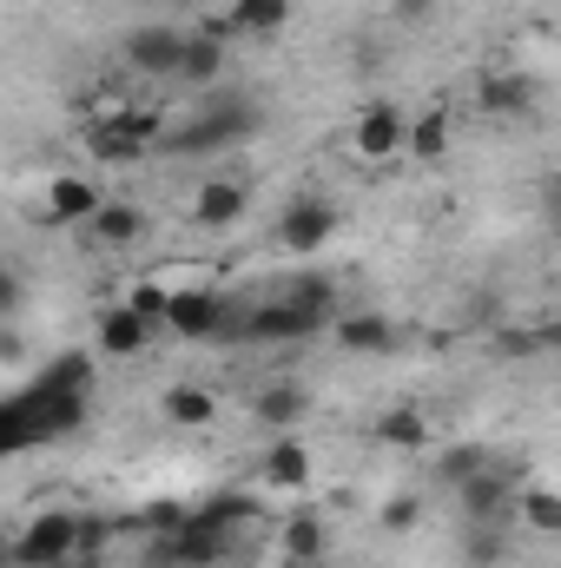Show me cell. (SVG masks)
Returning <instances> with one entry per match:
<instances>
[{"mask_svg": "<svg viewBox=\"0 0 561 568\" xmlns=\"http://www.w3.org/2000/svg\"><path fill=\"white\" fill-rule=\"evenodd\" d=\"M265 120H258V106L252 100H212L192 126H178V133H165L159 140V152H225V145H238V140H252Z\"/></svg>", "mask_w": 561, "mask_h": 568, "instance_id": "cell-1", "label": "cell"}, {"mask_svg": "<svg viewBox=\"0 0 561 568\" xmlns=\"http://www.w3.org/2000/svg\"><path fill=\"white\" fill-rule=\"evenodd\" d=\"M225 556H232V529H225V523H212L205 509H198V516H185V529L152 536V562H165V568H218Z\"/></svg>", "mask_w": 561, "mask_h": 568, "instance_id": "cell-2", "label": "cell"}, {"mask_svg": "<svg viewBox=\"0 0 561 568\" xmlns=\"http://www.w3.org/2000/svg\"><path fill=\"white\" fill-rule=\"evenodd\" d=\"M80 536H86V523H80V516H67V509H47V516H33V523L13 536V568L73 562V556H80Z\"/></svg>", "mask_w": 561, "mask_h": 568, "instance_id": "cell-3", "label": "cell"}, {"mask_svg": "<svg viewBox=\"0 0 561 568\" xmlns=\"http://www.w3.org/2000/svg\"><path fill=\"white\" fill-rule=\"evenodd\" d=\"M159 140H165V133H159L152 113H106V120L86 133L93 159H106V165H133V159H145Z\"/></svg>", "mask_w": 561, "mask_h": 568, "instance_id": "cell-4", "label": "cell"}, {"mask_svg": "<svg viewBox=\"0 0 561 568\" xmlns=\"http://www.w3.org/2000/svg\"><path fill=\"white\" fill-rule=\"evenodd\" d=\"M330 232H337V205L330 199H290L284 219H278L284 252H297V258H317L330 245Z\"/></svg>", "mask_w": 561, "mask_h": 568, "instance_id": "cell-5", "label": "cell"}, {"mask_svg": "<svg viewBox=\"0 0 561 568\" xmlns=\"http://www.w3.org/2000/svg\"><path fill=\"white\" fill-rule=\"evenodd\" d=\"M225 331V297L212 291V284H185V291H172V324H165V337H192V344H205V337H218Z\"/></svg>", "mask_w": 561, "mask_h": 568, "instance_id": "cell-6", "label": "cell"}, {"mask_svg": "<svg viewBox=\"0 0 561 568\" xmlns=\"http://www.w3.org/2000/svg\"><path fill=\"white\" fill-rule=\"evenodd\" d=\"M330 317H317V311H304L297 297H278V304H258L252 317H245V337H258V344H297V337H317Z\"/></svg>", "mask_w": 561, "mask_h": 568, "instance_id": "cell-7", "label": "cell"}, {"mask_svg": "<svg viewBox=\"0 0 561 568\" xmlns=\"http://www.w3.org/2000/svg\"><path fill=\"white\" fill-rule=\"evenodd\" d=\"M516 503H522V489H516V483H509V476H502L496 463H489L482 476H469V483L456 489V509H462V523H502V516H509Z\"/></svg>", "mask_w": 561, "mask_h": 568, "instance_id": "cell-8", "label": "cell"}, {"mask_svg": "<svg viewBox=\"0 0 561 568\" xmlns=\"http://www.w3.org/2000/svg\"><path fill=\"white\" fill-rule=\"evenodd\" d=\"M126 67H133V73H152V80H159V73H178V67H185V33L165 27V20L126 33Z\"/></svg>", "mask_w": 561, "mask_h": 568, "instance_id": "cell-9", "label": "cell"}, {"mask_svg": "<svg viewBox=\"0 0 561 568\" xmlns=\"http://www.w3.org/2000/svg\"><path fill=\"white\" fill-rule=\"evenodd\" d=\"M27 397V410H33V424L47 443H60V436H73V429L86 424V397L80 390H53V384H33V390H20Z\"/></svg>", "mask_w": 561, "mask_h": 568, "instance_id": "cell-10", "label": "cell"}, {"mask_svg": "<svg viewBox=\"0 0 561 568\" xmlns=\"http://www.w3.org/2000/svg\"><path fill=\"white\" fill-rule=\"evenodd\" d=\"M152 337H159V331L145 324L133 304H106V311H100V324H93V344H100V357H140Z\"/></svg>", "mask_w": 561, "mask_h": 568, "instance_id": "cell-11", "label": "cell"}, {"mask_svg": "<svg viewBox=\"0 0 561 568\" xmlns=\"http://www.w3.org/2000/svg\"><path fill=\"white\" fill-rule=\"evenodd\" d=\"M397 145H410V120H404L397 106L377 100V106L357 113V152H364V159H390Z\"/></svg>", "mask_w": 561, "mask_h": 568, "instance_id": "cell-12", "label": "cell"}, {"mask_svg": "<svg viewBox=\"0 0 561 568\" xmlns=\"http://www.w3.org/2000/svg\"><path fill=\"white\" fill-rule=\"evenodd\" d=\"M482 113L489 120H522L529 106H536V80L529 73H482Z\"/></svg>", "mask_w": 561, "mask_h": 568, "instance_id": "cell-13", "label": "cell"}, {"mask_svg": "<svg viewBox=\"0 0 561 568\" xmlns=\"http://www.w3.org/2000/svg\"><path fill=\"white\" fill-rule=\"evenodd\" d=\"M100 185L93 179H53V192H47V219L53 225H93L100 219Z\"/></svg>", "mask_w": 561, "mask_h": 568, "instance_id": "cell-14", "label": "cell"}, {"mask_svg": "<svg viewBox=\"0 0 561 568\" xmlns=\"http://www.w3.org/2000/svg\"><path fill=\"white\" fill-rule=\"evenodd\" d=\"M245 205H252V199H245V185H238V179H205L192 212H198V225L225 232V225H238V219H245Z\"/></svg>", "mask_w": 561, "mask_h": 568, "instance_id": "cell-15", "label": "cell"}, {"mask_svg": "<svg viewBox=\"0 0 561 568\" xmlns=\"http://www.w3.org/2000/svg\"><path fill=\"white\" fill-rule=\"evenodd\" d=\"M212 417H218V397L205 384H172L165 390V424L172 429H212Z\"/></svg>", "mask_w": 561, "mask_h": 568, "instance_id": "cell-16", "label": "cell"}, {"mask_svg": "<svg viewBox=\"0 0 561 568\" xmlns=\"http://www.w3.org/2000/svg\"><path fill=\"white\" fill-rule=\"evenodd\" d=\"M304 483H310V449L290 436L265 443V489H304Z\"/></svg>", "mask_w": 561, "mask_h": 568, "instance_id": "cell-17", "label": "cell"}, {"mask_svg": "<svg viewBox=\"0 0 561 568\" xmlns=\"http://www.w3.org/2000/svg\"><path fill=\"white\" fill-rule=\"evenodd\" d=\"M330 331H337V351H350V357H370V351H390V317H377V311H357V317H337Z\"/></svg>", "mask_w": 561, "mask_h": 568, "instance_id": "cell-18", "label": "cell"}, {"mask_svg": "<svg viewBox=\"0 0 561 568\" xmlns=\"http://www.w3.org/2000/svg\"><path fill=\"white\" fill-rule=\"evenodd\" d=\"M304 410H310V397H304L297 384H272V390H258V397H252V417H258L265 429L304 424Z\"/></svg>", "mask_w": 561, "mask_h": 568, "instance_id": "cell-19", "label": "cell"}, {"mask_svg": "<svg viewBox=\"0 0 561 568\" xmlns=\"http://www.w3.org/2000/svg\"><path fill=\"white\" fill-rule=\"evenodd\" d=\"M284 556H290L297 568L324 562V556H330V529H324L310 509H304V516H290V523H284Z\"/></svg>", "mask_w": 561, "mask_h": 568, "instance_id": "cell-20", "label": "cell"}, {"mask_svg": "<svg viewBox=\"0 0 561 568\" xmlns=\"http://www.w3.org/2000/svg\"><path fill=\"white\" fill-rule=\"evenodd\" d=\"M370 443H384V449H422V443H429V417L410 410V404H404V410H384V417L370 424Z\"/></svg>", "mask_w": 561, "mask_h": 568, "instance_id": "cell-21", "label": "cell"}, {"mask_svg": "<svg viewBox=\"0 0 561 568\" xmlns=\"http://www.w3.org/2000/svg\"><path fill=\"white\" fill-rule=\"evenodd\" d=\"M462 562L469 568H502L509 562V536H502V523H469V529H462Z\"/></svg>", "mask_w": 561, "mask_h": 568, "instance_id": "cell-22", "label": "cell"}, {"mask_svg": "<svg viewBox=\"0 0 561 568\" xmlns=\"http://www.w3.org/2000/svg\"><path fill=\"white\" fill-rule=\"evenodd\" d=\"M140 232H145V212L140 205H120V199H106L100 219H93V239H100V245H133Z\"/></svg>", "mask_w": 561, "mask_h": 568, "instance_id": "cell-23", "label": "cell"}, {"mask_svg": "<svg viewBox=\"0 0 561 568\" xmlns=\"http://www.w3.org/2000/svg\"><path fill=\"white\" fill-rule=\"evenodd\" d=\"M225 73V40H212V33H185V67H178V80H218Z\"/></svg>", "mask_w": 561, "mask_h": 568, "instance_id": "cell-24", "label": "cell"}, {"mask_svg": "<svg viewBox=\"0 0 561 568\" xmlns=\"http://www.w3.org/2000/svg\"><path fill=\"white\" fill-rule=\"evenodd\" d=\"M33 443H47V436H40V424H33L27 397H7V404H0V449L20 456V449H33Z\"/></svg>", "mask_w": 561, "mask_h": 568, "instance_id": "cell-25", "label": "cell"}, {"mask_svg": "<svg viewBox=\"0 0 561 568\" xmlns=\"http://www.w3.org/2000/svg\"><path fill=\"white\" fill-rule=\"evenodd\" d=\"M40 384H53V390H93V351H60L47 371H40Z\"/></svg>", "mask_w": 561, "mask_h": 568, "instance_id": "cell-26", "label": "cell"}, {"mask_svg": "<svg viewBox=\"0 0 561 568\" xmlns=\"http://www.w3.org/2000/svg\"><path fill=\"white\" fill-rule=\"evenodd\" d=\"M482 469H489V449H482V443H456V449L436 456V483H449V489H462V483L482 476Z\"/></svg>", "mask_w": 561, "mask_h": 568, "instance_id": "cell-27", "label": "cell"}, {"mask_svg": "<svg viewBox=\"0 0 561 568\" xmlns=\"http://www.w3.org/2000/svg\"><path fill=\"white\" fill-rule=\"evenodd\" d=\"M232 20H238V33H284L290 27V0H238Z\"/></svg>", "mask_w": 561, "mask_h": 568, "instance_id": "cell-28", "label": "cell"}, {"mask_svg": "<svg viewBox=\"0 0 561 568\" xmlns=\"http://www.w3.org/2000/svg\"><path fill=\"white\" fill-rule=\"evenodd\" d=\"M522 523L536 529V536H561V496L555 489H522Z\"/></svg>", "mask_w": 561, "mask_h": 568, "instance_id": "cell-29", "label": "cell"}, {"mask_svg": "<svg viewBox=\"0 0 561 568\" xmlns=\"http://www.w3.org/2000/svg\"><path fill=\"white\" fill-rule=\"evenodd\" d=\"M410 152H417V159H442V152H449V113L410 120Z\"/></svg>", "mask_w": 561, "mask_h": 568, "instance_id": "cell-30", "label": "cell"}, {"mask_svg": "<svg viewBox=\"0 0 561 568\" xmlns=\"http://www.w3.org/2000/svg\"><path fill=\"white\" fill-rule=\"evenodd\" d=\"M126 304L140 311L152 331H165V324H172V291H165V284H133V297H126Z\"/></svg>", "mask_w": 561, "mask_h": 568, "instance_id": "cell-31", "label": "cell"}, {"mask_svg": "<svg viewBox=\"0 0 561 568\" xmlns=\"http://www.w3.org/2000/svg\"><path fill=\"white\" fill-rule=\"evenodd\" d=\"M205 516H212V523H225V529H238V523H252V516H258V503H252V496H238V489H218V496L205 503Z\"/></svg>", "mask_w": 561, "mask_h": 568, "instance_id": "cell-32", "label": "cell"}, {"mask_svg": "<svg viewBox=\"0 0 561 568\" xmlns=\"http://www.w3.org/2000/svg\"><path fill=\"white\" fill-rule=\"evenodd\" d=\"M290 297H297L304 311H317V317H337V284L330 278H297L290 284Z\"/></svg>", "mask_w": 561, "mask_h": 568, "instance_id": "cell-33", "label": "cell"}, {"mask_svg": "<svg viewBox=\"0 0 561 568\" xmlns=\"http://www.w3.org/2000/svg\"><path fill=\"white\" fill-rule=\"evenodd\" d=\"M417 523H422V496H390V503H384V529L404 536V529H417Z\"/></svg>", "mask_w": 561, "mask_h": 568, "instance_id": "cell-34", "label": "cell"}, {"mask_svg": "<svg viewBox=\"0 0 561 568\" xmlns=\"http://www.w3.org/2000/svg\"><path fill=\"white\" fill-rule=\"evenodd\" d=\"M502 357H549L542 331H502Z\"/></svg>", "mask_w": 561, "mask_h": 568, "instance_id": "cell-35", "label": "cell"}, {"mask_svg": "<svg viewBox=\"0 0 561 568\" xmlns=\"http://www.w3.org/2000/svg\"><path fill=\"white\" fill-rule=\"evenodd\" d=\"M145 529H152V536H172V529H185V509H178V503H152V509H145Z\"/></svg>", "mask_w": 561, "mask_h": 568, "instance_id": "cell-36", "label": "cell"}, {"mask_svg": "<svg viewBox=\"0 0 561 568\" xmlns=\"http://www.w3.org/2000/svg\"><path fill=\"white\" fill-rule=\"evenodd\" d=\"M429 7H436V0H397V13H404V20H429Z\"/></svg>", "mask_w": 561, "mask_h": 568, "instance_id": "cell-37", "label": "cell"}, {"mask_svg": "<svg viewBox=\"0 0 561 568\" xmlns=\"http://www.w3.org/2000/svg\"><path fill=\"white\" fill-rule=\"evenodd\" d=\"M542 344H549V357H561V324H542Z\"/></svg>", "mask_w": 561, "mask_h": 568, "instance_id": "cell-38", "label": "cell"}, {"mask_svg": "<svg viewBox=\"0 0 561 568\" xmlns=\"http://www.w3.org/2000/svg\"><path fill=\"white\" fill-rule=\"evenodd\" d=\"M86 568H93V562H86Z\"/></svg>", "mask_w": 561, "mask_h": 568, "instance_id": "cell-39", "label": "cell"}]
</instances>
